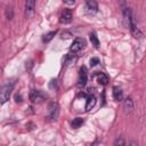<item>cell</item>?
Listing matches in <instances>:
<instances>
[{
  "label": "cell",
  "instance_id": "obj_12",
  "mask_svg": "<svg viewBox=\"0 0 146 146\" xmlns=\"http://www.w3.org/2000/svg\"><path fill=\"white\" fill-rule=\"evenodd\" d=\"M113 98H114L115 100H117V102L123 99V91H122V89H121L120 87H117V86L113 87Z\"/></svg>",
  "mask_w": 146,
  "mask_h": 146
},
{
  "label": "cell",
  "instance_id": "obj_18",
  "mask_svg": "<svg viewBox=\"0 0 146 146\" xmlns=\"http://www.w3.org/2000/svg\"><path fill=\"white\" fill-rule=\"evenodd\" d=\"M114 146H125V140L123 137H117L114 140Z\"/></svg>",
  "mask_w": 146,
  "mask_h": 146
},
{
  "label": "cell",
  "instance_id": "obj_11",
  "mask_svg": "<svg viewBox=\"0 0 146 146\" xmlns=\"http://www.w3.org/2000/svg\"><path fill=\"white\" fill-rule=\"evenodd\" d=\"M96 76H97L98 83H100L102 86H106V84L108 83V81H110L108 76H107L105 73H103V72H97V73H96Z\"/></svg>",
  "mask_w": 146,
  "mask_h": 146
},
{
  "label": "cell",
  "instance_id": "obj_15",
  "mask_svg": "<svg viewBox=\"0 0 146 146\" xmlns=\"http://www.w3.org/2000/svg\"><path fill=\"white\" fill-rule=\"evenodd\" d=\"M83 119L82 117H75V119H73V121L71 122V125H72V128L73 129H78V128H80L82 124H83Z\"/></svg>",
  "mask_w": 146,
  "mask_h": 146
},
{
  "label": "cell",
  "instance_id": "obj_19",
  "mask_svg": "<svg viewBox=\"0 0 146 146\" xmlns=\"http://www.w3.org/2000/svg\"><path fill=\"white\" fill-rule=\"evenodd\" d=\"M89 63H90V66H96L97 64H99V59L97 57H92Z\"/></svg>",
  "mask_w": 146,
  "mask_h": 146
},
{
  "label": "cell",
  "instance_id": "obj_1",
  "mask_svg": "<svg viewBox=\"0 0 146 146\" xmlns=\"http://www.w3.org/2000/svg\"><path fill=\"white\" fill-rule=\"evenodd\" d=\"M14 87H15V80H10V81H7L0 88V104H5L6 102H8Z\"/></svg>",
  "mask_w": 146,
  "mask_h": 146
},
{
  "label": "cell",
  "instance_id": "obj_20",
  "mask_svg": "<svg viewBox=\"0 0 146 146\" xmlns=\"http://www.w3.org/2000/svg\"><path fill=\"white\" fill-rule=\"evenodd\" d=\"M56 87H57V80H56V79L50 80V82H49V88L54 89V88H56Z\"/></svg>",
  "mask_w": 146,
  "mask_h": 146
},
{
  "label": "cell",
  "instance_id": "obj_16",
  "mask_svg": "<svg viewBox=\"0 0 146 146\" xmlns=\"http://www.w3.org/2000/svg\"><path fill=\"white\" fill-rule=\"evenodd\" d=\"M74 59H75V55H74V54H67V55H65L64 58H63V65H68V64H71Z\"/></svg>",
  "mask_w": 146,
  "mask_h": 146
},
{
  "label": "cell",
  "instance_id": "obj_14",
  "mask_svg": "<svg viewBox=\"0 0 146 146\" xmlns=\"http://www.w3.org/2000/svg\"><path fill=\"white\" fill-rule=\"evenodd\" d=\"M5 15H6V18L11 21L14 18V9H13V6L11 5H8L6 7V10H5Z\"/></svg>",
  "mask_w": 146,
  "mask_h": 146
},
{
  "label": "cell",
  "instance_id": "obj_10",
  "mask_svg": "<svg viewBox=\"0 0 146 146\" xmlns=\"http://www.w3.org/2000/svg\"><path fill=\"white\" fill-rule=\"evenodd\" d=\"M86 97H87V102H86V111H90V110L95 106V104H96V97H95L94 95H91V94L87 95Z\"/></svg>",
  "mask_w": 146,
  "mask_h": 146
},
{
  "label": "cell",
  "instance_id": "obj_5",
  "mask_svg": "<svg viewBox=\"0 0 146 146\" xmlns=\"http://www.w3.org/2000/svg\"><path fill=\"white\" fill-rule=\"evenodd\" d=\"M59 115V105L58 103H51L49 105V119L51 120H57Z\"/></svg>",
  "mask_w": 146,
  "mask_h": 146
},
{
  "label": "cell",
  "instance_id": "obj_8",
  "mask_svg": "<svg viewBox=\"0 0 146 146\" xmlns=\"http://www.w3.org/2000/svg\"><path fill=\"white\" fill-rule=\"evenodd\" d=\"M34 7H35V1L34 0H27L25 2V16L26 17L31 16V14L34 10Z\"/></svg>",
  "mask_w": 146,
  "mask_h": 146
},
{
  "label": "cell",
  "instance_id": "obj_17",
  "mask_svg": "<svg viewBox=\"0 0 146 146\" xmlns=\"http://www.w3.org/2000/svg\"><path fill=\"white\" fill-rule=\"evenodd\" d=\"M56 33H57L56 31L48 32L47 34H44V35L42 36V41H43V42H49V41H50V40H51V39H52L55 35H56Z\"/></svg>",
  "mask_w": 146,
  "mask_h": 146
},
{
  "label": "cell",
  "instance_id": "obj_22",
  "mask_svg": "<svg viewBox=\"0 0 146 146\" xmlns=\"http://www.w3.org/2000/svg\"><path fill=\"white\" fill-rule=\"evenodd\" d=\"M128 146H138V144H137V141H135V140H131L130 143H129V145Z\"/></svg>",
  "mask_w": 146,
  "mask_h": 146
},
{
  "label": "cell",
  "instance_id": "obj_6",
  "mask_svg": "<svg viewBox=\"0 0 146 146\" xmlns=\"http://www.w3.org/2000/svg\"><path fill=\"white\" fill-rule=\"evenodd\" d=\"M72 18H73V15H72L71 9H65V10L62 13L60 17H59V22H60L62 24H68V23H71Z\"/></svg>",
  "mask_w": 146,
  "mask_h": 146
},
{
  "label": "cell",
  "instance_id": "obj_13",
  "mask_svg": "<svg viewBox=\"0 0 146 146\" xmlns=\"http://www.w3.org/2000/svg\"><path fill=\"white\" fill-rule=\"evenodd\" d=\"M89 39H90V42H91V44H92V46H95L96 48H99L100 42H99L98 36H97V34H96L95 32H91V33L89 34Z\"/></svg>",
  "mask_w": 146,
  "mask_h": 146
},
{
  "label": "cell",
  "instance_id": "obj_7",
  "mask_svg": "<svg viewBox=\"0 0 146 146\" xmlns=\"http://www.w3.org/2000/svg\"><path fill=\"white\" fill-rule=\"evenodd\" d=\"M86 10L89 14H96L98 11V3L95 0H88L86 1Z\"/></svg>",
  "mask_w": 146,
  "mask_h": 146
},
{
  "label": "cell",
  "instance_id": "obj_21",
  "mask_svg": "<svg viewBox=\"0 0 146 146\" xmlns=\"http://www.w3.org/2000/svg\"><path fill=\"white\" fill-rule=\"evenodd\" d=\"M22 100H23L22 95H21V94H16V95H15V102H16V103H22Z\"/></svg>",
  "mask_w": 146,
  "mask_h": 146
},
{
  "label": "cell",
  "instance_id": "obj_9",
  "mask_svg": "<svg viewBox=\"0 0 146 146\" xmlns=\"http://www.w3.org/2000/svg\"><path fill=\"white\" fill-rule=\"evenodd\" d=\"M133 102L131 99V97H127L124 100H123V108L125 111V113H131L133 111Z\"/></svg>",
  "mask_w": 146,
  "mask_h": 146
},
{
  "label": "cell",
  "instance_id": "obj_2",
  "mask_svg": "<svg viewBox=\"0 0 146 146\" xmlns=\"http://www.w3.org/2000/svg\"><path fill=\"white\" fill-rule=\"evenodd\" d=\"M47 99V95L41 90H32L30 94V100L32 103H42Z\"/></svg>",
  "mask_w": 146,
  "mask_h": 146
},
{
  "label": "cell",
  "instance_id": "obj_4",
  "mask_svg": "<svg viewBox=\"0 0 146 146\" xmlns=\"http://www.w3.org/2000/svg\"><path fill=\"white\" fill-rule=\"evenodd\" d=\"M88 81V72L86 66H82L79 71V79H78V86L79 87H84Z\"/></svg>",
  "mask_w": 146,
  "mask_h": 146
},
{
  "label": "cell",
  "instance_id": "obj_24",
  "mask_svg": "<svg viewBox=\"0 0 146 146\" xmlns=\"http://www.w3.org/2000/svg\"><path fill=\"white\" fill-rule=\"evenodd\" d=\"M98 144H99V141H98V140H95L90 146H98Z\"/></svg>",
  "mask_w": 146,
  "mask_h": 146
},
{
  "label": "cell",
  "instance_id": "obj_23",
  "mask_svg": "<svg viewBox=\"0 0 146 146\" xmlns=\"http://www.w3.org/2000/svg\"><path fill=\"white\" fill-rule=\"evenodd\" d=\"M64 3H65V5H74L75 1H74V0H73V1H65Z\"/></svg>",
  "mask_w": 146,
  "mask_h": 146
},
{
  "label": "cell",
  "instance_id": "obj_3",
  "mask_svg": "<svg viewBox=\"0 0 146 146\" xmlns=\"http://www.w3.org/2000/svg\"><path fill=\"white\" fill-rule=\"evenodd\" d=\"M84 46H86L84 39H82V38H76V39L72 42V44H71V47H70V50H71V52L76 54V52H79L80 50H82V49L84 48Z\"/></svg>",
  "mask_w": 146,
  "mask_h": 146
}]
</instances>
